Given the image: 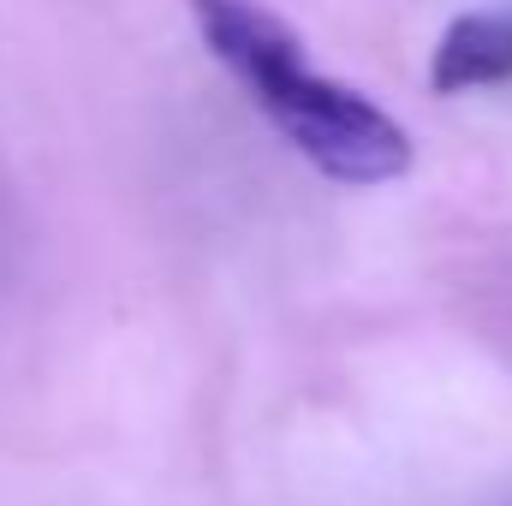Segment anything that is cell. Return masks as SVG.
Masks as SVG:
<instances>
[{
  "label": "cell",
  "instance_id": "obj_1",
  "mask_svg": "<svg viewBox=\"0 0 512 506\" xmlns=\"http://www.w3.org/2000/svg\"><path fill=\"white\" fill-rule=\"evenodd\" d=\"M203 48L215 66L256 102V114L280 131L316 173L340 185H387L411 173V137L352 90L346 78H328L310 66L304 36L262 0H185Z\"/></svg>",
  "mask_w": 512,
  "mask_h": 506
},
{
  "label": "cell",
  "instance_id": "obj_2",
  "mask_svg": "<svg viewBox=\"0 0 512 506\" xmlns=\"http://www.w3.org/2000/svg\"><path fill=\"white\" fill-rule=\"evenodd\" d=\"M512 78V12H459L435 54H429V90L435 96H465Z\"/></svg>",
  "mask_w": 512,
  "mask_h": 506
}]
</instances>
